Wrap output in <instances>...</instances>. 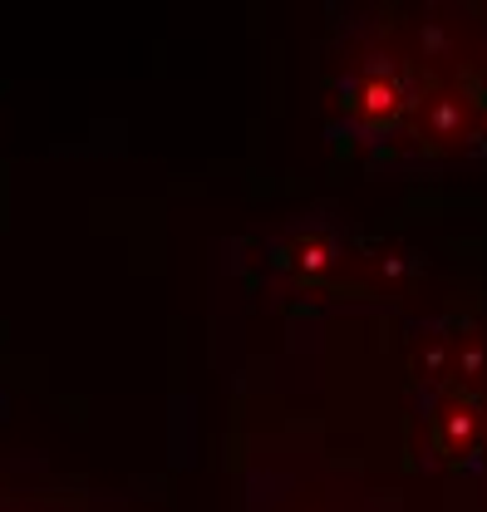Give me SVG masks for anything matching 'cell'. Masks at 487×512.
<instances>
[{
  "label": "cell",
  "mask_w": 487,
  "mask_h": 512,
  "mask_svg": "<svg viewBox=\"0 0 487 512\" xmlns=\"http://www.w3.org/2000/svg\"><path fill=\"white\" fill-rule=\"evenodd\" d=\"M419 463L448 478H483L487 394L478 389H414Z\"/></svg>",
  "instance_id": "4"
},
{
  "label": "cell",
  "mask_w": 487,
  "mask_h": 512,
  "mask_svg": "<svg viewBox=\"0 0 487 512\" xmlns=\"http://www.w3.org/2000/svg\"><path fill=\"white\" fill-rule=\"evenodd\" d=\"M483 478H487V468H483Z\"/></svg>",
  "instance_id": "5"
},
{
  "label": "cell",
  "mask_w": 487,
  "mask_h": 512,
  "mask_svg": "<svg viewBox=\"0 0 487 512\" xmlns=\"http://www.w3.org/2000/svg\"><path fill=\"white\" fill-rule=\"evenodd\" d=\"M424 84L414 99V114L404 119L399 138L389 143L384 163H448V158H478V109L468 89V69L453 79L428 74L419 64Z\"/></svg>",
  "instance_id": "2"
},
{
  "label": "cell",
  "mask_w": 487,
  "mask_h": 512,
  "mask_svg": "<svg viewBox=\"0 0 487 512\" xmlns=\"http://www.w3.org/2000/svg\"><path fill=\"white\" fill-rule=\"evenodd\" d=\"M414 389H478L487 394V306H448L409 330Z\"/></svg>",
  "instance_id": "3"
},
{
  "label": "cell",
  "mask_w": 487,
  "mask_h": 512,
  "mask_svg": "<svg viewBox=\"0 0 487 512\" xmlns=\"http://www.w3.org/2000/svg\"><path fill=\"white\" fill-rule=\"evenodd\" d=\"M419 84H424L419 55L365 30L335 60L330 89H325V128L335 133V143H355L374 158H384L404 119L414 114Z\"/></svg>",
  "instance_id": "1"
}]
</instances>
